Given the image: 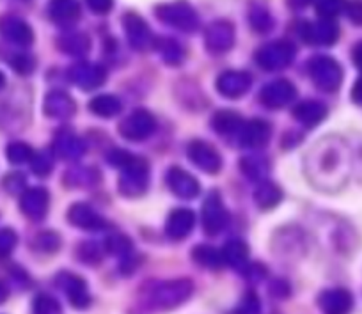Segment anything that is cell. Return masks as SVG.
<instances>
[{
	"mask_svg": "<svg viewBox=\"0 0 362 314\" xmlns=\"http://www.w3.org/2000/svg\"><path fill=\"white\" fill-rule=\"evenodd\" d=\"M190 162L208 174H217L222 169V158L217 149L204 141H194L187 149Z\"/></svg>",
	"mask_w": 362,
	"mask_h": 314,
	"instance_id": "obj_7",
	"label": "cell"
},
{
	"mask_svg": "<svg viewBox=\"0 0 362 314\" xmlns=\"http://www.w3.org/2000/svg\"><path fill=\"white\" fill-rule=\"evenodd\" d=\"M156 130V121L146 110H135L130 116L123 120L119 124V134L123 135L127 141H144V139L151 137Z\"/></svg>",
	"mask_w": 362,
	"mask_h": 314,
	"instance_id": "obj_4",
	"label": "cell"
},
{
	"mask_svg": "<svg viewBox=\"0 0 362 314\" xmlns=\"http://www.w3.org/2000/svg\"><path fill=\"white\" fill-rule=\"evenodd\" d=\"M98 170L89 169V167H76V169L68 170L64 180L71 187H90L98 181Z\"/></svg>",
	"mask_w": 362,
	"mask_h": 314,
	"instance_id": "obj_25",
	"label": "cell"
},
{
	"mask_svg": "<svg viewBox=\"0 0 362 314\" xmlns=\"http://www.w3.org/2000/svg\"><path fill=\"white\" fill-rule=\"evenodd\" d=\"M194 261L201 264L204 268H211V270H217L224 264V257H222L221 250H217L215 247L210 245H197L192 250Z\"/></svg>",
	"mask_w": 362,
	"mask_h": 314,
	"instance_id": "obj_22",
	"label": "cell"
},
{
	"mask_svg": "<svg viewBox=\"0 0 362 314\" xmlns=\"http://www.w3.org/2000/svg\"><path fill=\"white\" fill-rule=\"evenodd\" d=\"M318 303L323 314H348L354 306V298L346 289L334 288L323 291L320 295Z\"/></svg>",
	"mask_w": 362,
	"mask_h": 314,
	"instance_id": "obj_13",
	"label": "cell"
},
{
	"mask_svg": "<svg viewBox=\"0 0 362 314\" xmlns=\"http://www.w3.org/2000/svg\"><path fill=\"white\" fill-rule=\"evenodd\" d=\"M34 314H62L61 303L50 295H37L33 307Z\"/></svg>",
	"mask_w": 362,
	"mask_h": 314,
	"instance_id": "obj_29",
	"label": "cell"
},
{
	"mask_svg": "<svg viewBox=\"0 0 362 314\" xmlns=\"http://www.w3.org/2000/svg\"><path fill=\"white\" fill-rule=\"evenodd\" d=\"M350 163L348 146L341 139L327 137L308 153L305 173L316 188L334 192L343 187L346 181Z\"/></svg>",
	"mask_w": 362,
	"mask_h": 314,
	"instance_id": "obj_1",
	"label": "cell"
},
{
	"mask_svg": "<svg viewBox=\"0 0 362 314\" xmlns=\"http://www.w3.org/2000/svg\"><path fill=\"white\" fill-rule=\"evenodd\" d=\"M249 89V76L238 75V73H229L218 80V91L228 98L242 96Z\"/></svg>",
	"mask_w": 362,
	"mask_h": 314,
	"instance_id": "obj_20",
	"label": "cell"
},
{
	"mask_svg": "<svg viewBox=\"0 0 362 314\" xmlns=\"http://www.w3.org/2000/svg\"><path fill=\"white\" fill-rule=\"evenodd\" d=\"M16 243H18V236L13 229H0V260L8 257L15 250Z\"/></svg>",
	"mask_w": 362,
	"mask_h": 314,
	"instance_id": "obj_32",
	"label": "cell"
},
{
	"mask_svg": "<svg viewBox=\"0 0 362 314\" xmlns=\"http://www.w3.org/2000/svg\"><path fill=\"white\" fill-rule=\"evenodd\" d=\"M295 98V89L288 82H276L264 87L261 93V100L270 109H279L290 103Z\"/></svg>",
	"mask_w": 362,
	"mask_h": 314,
	"instance_id": "obj_15",
	"label": "cell"
},
{
	"mask_svg": "<svg viewBox=\"0 0 362 314\" xmlns=\"http://www.w3.org/2000/svg\"><path fill=\"white\" fill-rule=\"evenodd\" d=\"M149 183V165L146 160L134 156L130 163L121 169L119 190L127 197H139L146 192Z\"/></svg>",
	"mask_w": 362,
	"mask_h": 314,
	"instance_id": "obj_3",
	"label": "cell"
},
{
	"mask_svg": "<svg viewBox=\"0 0 362 314\" xmlns=\"http://www.w3.org/2000/svg\"><path fill=\"white\" fill-rule=\"evenodd\" d=\"M229 215L218 192H211L203 204V228L206 235H218L228 226Z\"/></svg>",
	"mask_w": 362,
	"mask_h": 314,
	"instance_id": "obj_5",
	"label": "cell"
},
{
	"mask_svg": "<svg viewBox=\"0 0 362 314\" xmlns=\"http://www.w3.org/2000/svg\"><path fill=\"white\" fill-rule=\"evenodd\" d=\"M78 256H80V261H86V263L89 264L100 263V260H102V252H100V249L93 242L83 243V245L78 249Z\"/></svg>",
	"mask_w": 362,
	"mask_h": 314,
	"instance_id": "obj_34",
	"label": "cell"
},
{
	"mask_svg": "<svg viewBox=\"0 0 362 314\" xmlns=\"http://www.w3.org/2000/svg\"><path fill=\"white\" fill-rule=\"evenodd\" d=\"M247 274V277L252 279V281H259V279L264 277V268L259 267V264H252V267H247L245 270H243Z\"/></svg>",
	"mask_w": 362,
	"mask_h": 314,
	"instance_id": "obj_38",
	"label": "cell"
},
{
	"mask_svg": "<svg viewBox=\"0 0 362 314\" xmlns=\"http://www.w3.org/2000/svg\"><path fill=\"white\" fill-rule=\"evenodd\" d=\"M33 163V170L37 174V176H47L52 170V165H54V160L48 153H40V155H34V158L30 160Z\"/></svg>",
	"mask_w": 362,
	"mask_h": 314,
	"instance_id": "obj_33",
	"label": "cell"
},
{
	"mask_svg": "<svg viewBox=\"0 0 362 314\" xmlns=\"http://www.w3.org/2000/svg\"><path fill=\"white\" fill-rule=\"evenodd\" d=\"M8 295H9V291H8V288H6L4 284H2V282H0V303L4 302L6 298H8Z\"/></svg>",
	"mask_w": 362,
	"mask_h": 314,
	"instance_id": "obj_39",
	"label": "cell"
},
{
	"mask_svg": "<svg viewBox=\"0 0 362 314\" xmlns=\"http://www.w3.org/2000/svg\"><path fill=\"white\" fill-rule=\"evenodd\" d=\"M89 109L100 117H114L121 112V101L116 96H98L90 101Z\"/></svg>",
	"mask_w": 362,
	"mask_h": 314,
	"instance_id": "obj_23",
	"label": "cell"
},
{
	"mask_svg": "<svg viewBox=\"0 0 362 314\" xmlns=\"http://www.w3.org/2000/svg\"><path fill=\"white\" fill-rule=\"evenodd\" d=\"M270 293L277 298H284V296L290 295V286L284 281H274L270 286Z\"/></svg>",
	"mask_w": 362,
	"mask_h": 314,
	"instance_id": "obj_37",
	"label": "cell"
},
{
	"mask_svg": "<svg viewBox=\"0 0 362 314\" xmlns=\"http://www.w3.org/2000/svg\"><path fill=\"white\" fill-rule=\"evenodd\" d=\"M240 169L245 174L249 180L259 181L267 176L268 170V162L263 156H245V158L240 162Z\"/></svg>",
	"mask_w": 362,
	"mask_h": 314,
	"instance_id": "obj_24",
	"label": "cell"
},
{
	"mask_svg": "<svg viewBox=\"0 0 362 314\" xmlns=\"http://www.w3.org/2000/svg\"><path fill=\"white\" fill-rule=\"evenodd\" d=\"M257 206L263 209H270L274 206L279 204V201L283 199V192L277 187L276 183H270V181H263V183L257 187L256 194H254Z\"/></svg>",
	"mask_w": 362,
	"mask_h": 314,
	"instance_id": "obj_21",
	"label": "cell"
},
{
	"mask_svg": "<svg viewBox=\"0 0 362 314\" xmlns=\"http://www.w3.org/2000/svg\"><path fill=\"white\" fill-rule=\"evenodd\" d=\"M236 139L243 148H261L270 139V124L263 120L247 121V123H243Z\"/></svg>",
	"mask_w": 362,
	"mask_h": 314,
	"instance_id": "obj_11",
	"label": "cell"
},
{
	"mask_svg": "<svg viewBox=\"0 0 362 314\" xmlns=\"http://www.w3.org/2000/svg\"><path fill=\"white\" fill-rule=\"evenodd\" d=\"M55 284L57 288L68 296L69 303H71L75 309H86L90 303L89 291H87V284L82 277L75 274H69V272H62L55 279Z\"/></svg>",
	"mask_w": 362,
	"mask_h": 314,
	"instance_id": "obj_6",
	"label": "cell"
},
{
	"mask_svg": "<svg viewBox=\"0 0 362 314\" xmlns=\"http://www.w3.org/2000/svg\"><path fill=\"white\" fill-rule=\"evenodd\" d=\"M45 112L48 117H57V120H66L75 114V103L71 98L64 93H52L45 101Z\"/></svg>",
	"mask_w": 362,
	"mask_h": 314,
	"instance_id": "obj_16",
	"label": "cell"
},
{
	"mask_svg": "<svg viewBox=\"0 0 362 314\" xmlns=\"http://www.w3.org/2000/svg\"><path fill=\"white\" fill-rule=\"evenodd\" d=\"M2 86H4V76L0 75V87H2Z\"/></svg>",
	"mask_w": 362,
	"mask_h": 314,
	"instance_id": "obj_40",
	"label": "cell"
},
{
	"mask_svg": "<svg viewBox=\"0 0 362 314\" xmlns=\"http://www.w3.org/2000/svg\"><path fill=\"white\" fill-rule=\"evenodd\" d=\"M25 176L18 173L9 174L8 178L4 180V187L6 190L11 192V194H18V192H25Z\"/></svg>",
	"mask_w": 362,
	"mask_h": 314,
	"instance_id": "obj_35",
	"label": "cell"
},
{
	"mask_svg": "<svg viewBox=\"0 0 362 314\" xmlns=\"http://www.w3.org/2000/svg\"><path fill=\"white\" fill-rule=\"evenodd\" d=\"M59 247H61V238H59L57 233L54 231H43L34 238V249H36L37 252H57Z\"/></svg>",
	"mask_w": 362,
	"mask_h": 314,
	"instance_id": "obj_26",
	"label": "cell"
},
{
	"mask_svg": "<svg viewBox=\"0 0 362 314\" xmlns=\"http://www.w3.org/2000/svg\"><path fill=\"white\" fill-rule=\"evenodd\" d=\"M48 202H50V195H48V192L45 188H27L22 194L20 209H22L25 217H29L30 221H41V219H45V215L48 211Z\"/></svg>",
	"mask_w": 362,
	"mask_h": 314,
	"instance_id": "obj_8",
	"label": "cell"
},
{
	"mask_svg": "<svg viewBox=\"0 0 362 314\" xmlns=\"http://www.w3.org/2000/svg\"><path fill=\"white\" fill-rule=\"evenodd\" d=\"M194 291V284L189 279H176V281L158 282L148 289L149 306L155 309L169 310L181 306Z\"/></svg>",
	"mask_w": 362,
	"mask_h": 314,
	"instance_id": "obj_2",
	"label": "cell"
},
{
	"mask_svg": "<svg viewBox=\"0 0 362 314\" xmlns=\"http://www.w3.org/2000/svg\"><path fill=\"white\" fill-rule=\"evenodd\" d=\"M86 146L76 137L75 134L68 130H62L55 135L54 141V153L62 160H76L83 155Z\"/></svg>",
	"mask_w": 362,
	"mask_h": 314,
	"instance_id": "obj_14",
	"label": "cell"
},
{
	"mask_svg": "<svg viewBox=\"0 0 362 314\" xmlns=\"http://www.w3.org/2000/svg\"><path fill=\"white\" fill-rule=\"evenodd\" d=\"M68 221L75 228L87 229V231H98V229L105 228V221L102 219V215L96 214L95 209L89 204H83V202H76L69 208Z\"/></svg>",
	"mask_w": 362,
	"mask_h": 314,
	"instance_id": "obj_12",
	"label": "cell"
},
{
	"mask_svg": "<svg viewBox=\"0 0 362 314\" xmlns=\"http://www.w3.org/2000/svg\"><path fill=\"white\" fill-rule=\"evenodd\" d=\"M279 236H281V243H279L281 252L290 254V256H295L297 247L304 243V240H302V233L295 231V229H291V231H283Z\"/></svg>",
	"mask_w": 362,
	"mask_h": 314,
	"instance_id": "obj_30",
	"label": "cell"
},
{
	"mask_svg": "<svg viewBox=\"0 0 362 314\" xmlns=\"http://www.w3.org/2000/svg\"><path fill=\"white\" fill-rule=\"evenodd\" d=\"M6 155L11 163H25L30 162L34 158V151L30 146H27L25 142H13L6 149Z\"/></svg>",
	"mask_w": 362,
	"mask_h": 314,
	"instance_id": "obj_27",
	"label": "cell"
},
{
	"mask_svg": "<svg viewBox=\"0 0 362 314\" xmlns=\"http://www.w3.org/2000/svg\"><path fill=\"white\" fill-rule=\"evenodd\" d=\"M325 114L327 109L318 101H304V103L297 105L293 110V116L304 127H316L320 121L325 120Z\"/></svg>",
	"mask_w": 362,
	"mask_h": 314,
	"instance_id": "obj_17",
	"label": "cell"
},
{
	"mask_svg": "<svg viewBox=\"0 0 362 314\" xmlns=\"http://www.w3.org/2000/svg\"><path fill=\"white\" fill-rule=\"evenodd\" d=\"M132 158H134V155L124 151V149H112L109 153V163L114 167H119V169H123L127 163H130Z\"/></svg>",
	"mask_w": 362,
	"mask_h": 314,
	"instance_id": "obj_36",
	"label": "cell"
},
{
	"mask_svg": "<svg viewBox=\"0 0 362 314\" xmlns=\"http://www.w3.org/2000/svg\"><path fill=\"white\" fill-rule=\"evenodd\" d=\"M105 247L110 254H114V256H119V257L130 256V252H132L130 240H128L124 235H119V233H114V235H110L109 238H107Z\"/></svg>",
	"mask_w": 362,
	"mask_h": 314,
	"instance_id": "obj_28",
	"label": "cell"
},
{
	"mask_svg": "<svg viewBox=\"0 0 362 314\" xmlns=\"http://www.w3.org/2000/svg\"><path fill=\"white\" fill-rule=\"evenodd\" d=\"M221 252L222 257H224V263L231 264L233 268H238V270H245L247 268L249 247L242 240H231V242L226 243Z\"/></svg>",
	"mask_w": 362,
	"mask_h": 314,
	"instance_id": "obj_19",
	"label": "cell"
},
{
	"mask_svg": "<svg viewBox=\"0 0 362 314\" xmlns=\"http://www.w3.org/2000/svg\"><path fill=\"white\" fill-rule=\"evenodd\" d=\"M194 226H196V215L192 209L177 208L170 211L169 219H167L165 233L170 240L177 242V240L187 238L192 233Z\"/></svg>",
	"mask_w": 362,
	"mask_h": 314,
	"instance_id": "obj_10",
	"label": "cell"
},
{
	"mask_svg": "<svg viewBox=\"0 0 362 314\" xmlns=\"http://www.w3.org/2000/svg\"><path fill=\"white\" fill-rule=\"evenodd\" d=\"M231 314H261V302L254 291H247L242 302L233 309Z\"/></svg>",
	"mask_w": 362,
	"mask_h": 314,
	"instance_id": "obj_31",
	"label": "cell"
},
{
	"mask_svg": "<svg viewBox=\"0 0 362 314\" xmlns=\"http://www.w3.org/2000/svg\"><path fill=\"white\" fill-rule=\"evenodd\" d=\"M243 123L245 121L238 116L236 112H231V110H224V112H217L211 120V127L215 128L218 135H238V132L242 130Z\"/></svg>",
	"mask_w": 362,
	"mask_h": 314,
	"instance_id": "obj_18",
	"label": "cell"
},
{
	"mask_svg": "<svg viewBox=\"0 0 362 314\" xmlns=\"http://www.w3.org/2000/svg\"><path fill=\"white\" fill-rule=\"evenodd\" d=\"M167 185H169L170 192L181 199H194L199 194V181L187 170L180 169V167H173L167 173Z\"/></svg>",
	"mask_w": 362,
	"mask_h": 314,
	"instance_id": "obj_9",
	"label": "cell"
}]
</instances>
